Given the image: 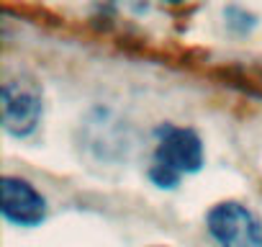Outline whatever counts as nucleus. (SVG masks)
<instances>
[{
    "mask_svg": "<svg viewBox=\"0 0 262 247\" xmlns=\"http://www.w3.org/2000/svg\"><path fill=\"white\" fill-rule=\"evenodd\" d=\"M203 165V142L188 127H162L152 165V178L162 188H172L180 175L198 173Z\"/></svg>",
    "mask_w": 262,
    "mask_h": 247,
    "instance_id": "f257e3e1",
    "label": "nucleus"
},
{
    "mask_svg": "<svg viewBox=\"0 0 262 247\" xmlns=\"http://www.w3.org/2000/svg\"><path fill=\"white\" fill-rule=\"evenodd\" d=\"M211 237L221 247H262V221L236 201L216 203L206 216Z\"/></svg>",
    "mask_w": 262,
    "mask_h": 247,
    "instance_id": "f03ea898",
    "label": "nucleus"
},
{
    "mask_svg": "<svg viewBox=\"0 0 262 247\" xmlns=\"http://www.w3.org/2000/svg\"><path fill=\"white\" fill-rule=\"evenodd\" d=\"M41 118V93L31 80H6L3 127L13 137H29Z\"/></svg>",
    "mask_w": 262,
    "mask_h": 247,
    "instance_id": "7ed1b4c3",
    "label": "nucleus"
},
{
    "mask_svg": "<svg viewBox=\"0 0 262 247\" xmlns=\"http://www.w3.org/2000/svg\"><path fill=\"white\" fill-rule=\"evenodd\" d=\"M3 216L18 227H36L47 216V198L21 178H3Z\"/></svg>",
    "mask_w": 262,
    "mask_h": 247,
    "instance_id": "20e7f679",
    "label": "nucleus"
},
{
    "mask_svg": "<svg viewBox=\"0 0 262 247\" xmlns=\"http://www.w3.org/2000/svg\"><path fill=\"white\" fill-rule=\"evenodd\" d=\"M165 3H170V6H180V3H185V0H165Z\"/></svg>",
    "mask_w": 262,
    "mask_h": 247,
    "instance_id": "39448f33",
    "label": "nucleus"
}]
</instances>
